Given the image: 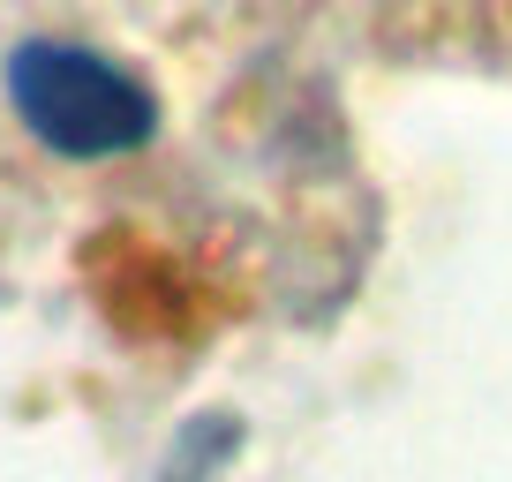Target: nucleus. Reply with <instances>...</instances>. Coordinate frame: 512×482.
Here are the masks:
<instances>
[{"mask_svg":"<svg viewBox=\"0 0 512 482\" xmlns=\"http://www.w3.org/2000/svg\"><path fill=\"white\" fill-rule=\"evenodd\" d=\"M8 106L61 159H128L159 136V91L113 53L68 38H23L8 53Z\"/></svg>","mask_w":512,"mask_h":482,"instance_id":"1","label":"nucleus"}]
</instances>
